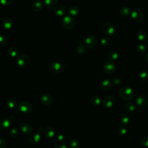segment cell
<instances>
[{
	"label": "cell",
	"instance_id": "17",
	"mask_svg": "<svg viewBox=\"0 0 148 148\" xmlns=\"http://www.w3.org/2000/svg\"><path fill=\"white\" fill-rule=\"evenodd\" d=\"M40 139V135L38 133H35V134H32L30 135L28 138V142L32 144V145H35L38 143Z\"/></svg>",
	"mask_w": 148,
	"mask_h": 148
},
{
	"label": "cell",
	"instance_id": "41",
	"mask_svg": "<svg viewBox=\"0 0 148 148\" xmlns=\"http://www.w3.org/2000/svg\"><path fill=\"white\" fill-rule=\"evenodd\" d=\"M141 144L143 147L148 148V136H145L142 139Z\"/></svg>",
	"mask_w": 148,
	"mask_h": 148
},
{
	"label": "cell",
	"instance_id": "35",
	"mask_svg": "<svg viewBox=\"0 0 148 148\" xmlns=\"http://www.w3.org/2000/svg\"><path fill=\"white\" fill-rule=\"evenodd\" d=\"M111 39L108 36H104L101 39V44L103 46H108L110 44Z\"/></svg>",
	"mask_w": 148,
	"mask_h": 148
},
{
	"label": "cell",
	"instance_id": "46",
	"mask_svg": "<svg viewBox=\"0 0 148 148\" xmlns=\"http://www.w3.org/2000/svg\"><path fill=\"white\" fill-rule=\"evenodd\" d=\"M147 108H148V103H147Z\"/></svg>",
	"mask_w": 148,
	"mask_h": 148
},
{
	"label": "cell",
	"instance_id": "2",
	"mask_svg": "<svg viewBox=\"0 0 148 148\" xmlns=\"http://www.w3.org/2000/svg\"><path fill=\"white\" fill-rule=\"evenodd\" d=\"M17 65L21 68H25L28 66L29 63V60L28 57L25 54H21L19 55L17 58Z\"/></svg>",
	"mask_w": 148,
	"mask_h": 148
},
{
	"label": "cell",
	"instance_id": "32",
	"mask_svg": "<svg viewBox=\"0 0 148 148\" xmlns=\"http://www.w3.org/2000/svg\"><path fill=\"white\" fill-rule=\"evenodd\" d=\"M139 77L142 82H147L148 80V72L146 70L142 71L139 74Z\"/></svg>",
	"mask_w": 148,
	"mask_h": 148
},
{
	"label": "cell",
	"instance_id": "31",
	"mask_svg": "<svg viewBox=\"0 0 148 148\" xmlns=\"http://www.w3.org/2000/svg\"><path fill=\"white\" fill-rule=\"evenodd\" d=\"M119 57L118 53L114 50H111L108 54V58L110 61H114L117 60Z\"/></svg>",
	"mask_w": 148,
	"mask_h": 148
},
{
	"label": "cell",
	"instance_id": "21",
	"mask_svg": "<svg viewBox=\"0 0 148 148\" xmlns=\"http://www.w3.org/2000/svg\"><path fill=\"white\" fill-rule=\"evenodd\" d=\"M58 0H44V6L49 9L54 8L57 5Z\"/></svg>",
	"mask_w": 148,
	"mask_h": 148
},
{
	"label": "cell",
	"instance_id": "14",
	"mask_svg": "<svg viewBox=\"0 0 148 148\" xmlns=\"http://www.w3.org/2000/svg\"><path fill=\"white\" fill-rule=\"evenodd\" d=\"M44 136L47 139H52L55 135V130L51 126H47L43 131Z\"/></svg>",
	"mask_w": 148,
	"mask_h": 148
},
{
	"label": "cell",
	"instance_id": "23",
	"mask_svg": "<svg viewBox=\"0 0 148 148\" xmlns=\"http://www.w3.org/2000/svg\"><path fill=\"white\" fill-rule=\"evenodd\" d=\"M43 5L41 1H35L32 5V9L35 12H39L42 9Z\"/></svg>",
	"mask_w": 148,
	"mask_h": 148
},
{
	"label": "cell",
	"instance_id": "12",
	"mask_svg": "<svg viewBox=\"0 0 148 148\" xmlns=\"http://www.w3.org/2000/svg\"><path fill=\"white\" fill-rule=\"evenodd\" d=\"M50 70L54 73H60L64 69L62 64L59 62H52L50 65Z\"/></svg>",
	"mask_w": 148,
	"mask_h": 148
},
{
	"label": "cell",
	"instance_id": "9",
	"mask_svg": "<svg viewBox=\"0 0 148 148\" xmlns=\"http://www.w3.org/2000/svg\"><path fill=\"white\" fill-rule=\"evenodd\" d=\"M104 72L108 74H112L116 71V65L112 61L105 62L103 65Z\"/></svg>",
	"mask_w": 148,
	"mask_h": 148
},
{
	"label": "cell",
	"instance_id": "8",
	"mask_svg": "<svg viewBox=\"0 0 148 148\" xmlns=\"http://www.w3.org/2000/svg\"><path fill=\"white\" fill-rule=\"evenodd\" d=\"M115 103V98L112 95H108L106 96L103 99L102 102V106L105 108L108 109L112 107Z\"/></svg>",
	"mask_w": 148,
	"mask_h": 148
},
{
	"label": "cell",
	"instance_id": "36",
	"mask_svg": "<svg viewBox=\"0 0 148 148\" xmlns=\"http://www.w3.org/2000/svg\"><path fill=\"white\" fill-rule=\"evenodd\" d=\"M19 134V130L17 128H13L10 131V135L13 138L17 137Z\"/></svg>",
	"mask_w": 148,
	"mask_h": 148
},
{
	"label": "cell",
	"instance_id": "4",
	"mask_svg": "<svg viewBox=\"0 0 148 148\" xmlns=\"http://www.w3.org/2000/svg\"><path fill=\"white\" fill-rule=\"evenodd\" d=\"M63 26L67 29H72L75 26V21L72 16L70 15L65 16L62 19Z\"/></svg>",
	"mask_w": 148,
	"mask_h": 148
},
{
	"label": "cell",
	"instance_id": "16",
	"mask_svg": "<svg viewBox=\"0 0 148 148\" xmlns=\"http://www.w3.org/2000/svg\"><path fill=\"white\" fill-rule=\"evenodd\" d=\"M54 14L58 17L64 16L65 13V7L62 5H57L54 9Z\"/></svg>",
	"mask_w": 148,
	"mask_h": 148
},
{
	"label": "cell",
	"instance_id": "47",
	"mask_svg": "<svg viewBox=\"0 0 148 148\" xmlns=\"http://www.w3.org/2000/svg\"><path fill=\"white\" fill-rule=\"evenodd\" d=\"M147 43H148V40H147Z\"/></svg>",
	"mask_w": 148,
	"mask_h": 148
},
{
	"label": "cell",
	"instance_id": "45",
	"mask_svg": "<svg viewBox=\"0 0 148 148\" xmlns=\"http://www.w3.org/2000/svg\"><path fill=\"white\" fill-rule=\"evenodd\" d=\"M145 60L146 61V62H148V53L146 54L145 57Z\"/></svg>",
	"mask_w": 148,
	"mask_h": 148
},
{
	"label": "cell",
	"instance_id": "34",
	"mask_svg": "<svg viewBox=\"0 0 148 148\" xmlns=\"http://www.w3.org/2000/svg\"><path fill=\"white\" fill-rule=\"evenodd\" d=\"M91 103L95 106L99 105L101 102L100 98L97 95H94L93 97H92V98H91Z\"/></svg>",
	"mask_w": 148,
	"mask_h": 148
},
{
	"label": "cell",
	"instance_id": "10",
	"mask_svg": "<svg viewBox=\"0 0 148 148\" xmlns=\"http://www.w3.org/2000/svg\"><path fill=\"white\" fill-rule=\"evenodd\" d=\"M136 105L140 108H144L147 104V98L144 94H140L137 97L135 101Z\"/></svg>",
	"mask_w": 148,
	"mask_h": 148
},
{
	"label": "cell",
	"instance_id": "29",
	"mask_svg": "<svg viewBox=\"0 0 148 148\" xmlns=\"http://www.w3.org/2000/svg\"><path fill=\"white\" fill-rule=\"evenodd\" d=\"M6 105L10 109H15L17 106V102L14 99L9 98L6 101Z\"/></svg>",
	"mask_w": 148,
	"mask_h": 148
},
{
	"label": "cell",
	"instance_id": "37",
	"mask_svg": "<svg viewBox=\"0 0 148 148\" xmlns=\"http://www.w3.org/2000/svg\"><path fill=\"white\" fill-rule=\"evenodd\" d=\"M8 43V38L3 35L0 34V46H5Z\"/></svg>",
	"mask_w": 148,
	"mask_h": 148
},
{
	"label": "cell",
	"instance_id": "42",
	"mask_svg": "<svg viewBox=\"0 0 148 148\" xmlns=\"http://www.w3.org/2000/svg\"><path fill=\"white\" fill-rule=\"evenodd\" d=\"M13 2V0H0V3L3 6H6L10 5L12 2Z\"/></svg>",
	"mask_w": 148,
	"mask_h": 148
},
{
	"label": "cell",
	"instance_id": "6",
	"mask_svg": "<svg viewBox=\"0 0 148 148\" xmlns=\"http://www.w3.org/2000/svg\"><path fill=\"white\" fill-rule=\"evenodd\" d=\"M97 42V40L96 37L92 34H90L89 35H88L85 40H84V45L86 46V47L88 49H92L94 48Z\"/></svg>",
	"mask_w": 148,
	"mask_h": 148
},
{
	"label": "cell",
	"instance_id": "26",
	"mask_svg": "<svg viewBox=\"0 0 148 148\" xmlns=\"http://www.w3.org/2000/svg\"><path fill=\"white\" fill-rule=\"evenodd\" d=\"M130 9L127 6H123L120 9L119 13L122 17H128L131 13Z\"/></svg>",
	"mask_w": 148,
	"mask_h": 148
},
{
	"label": "cell",
	"instance_id": "1",
	"mask_svg": "<svg viewBox=\"0 0 148 148\" xmlns=\"http://www.w3.org/2000/svg\"><path fill=\"white\" fill-rule=\"evenodd\" d=\"M119 96L123 100L129 101L131 100L134 95V93L133 90L128 87H122L119 90Z\"/></svg>",
	"mask_w": 148,
	"mask_h": 148
},
{
	"label": "cell",
	"instance_id": "30",
	"mask_svg": "<svg viewBox=\"0 0 148 148\" xmlns=\"http://www.w3.org/2000/svg\"><path fill=\"white\" fill-rule=\"evenodd\" d=\"M146 47L144 43H141L137 46L136 47V51L137 53L140 55H143L146 53Z\"/></svg>",
	"mask_w": 148,
	"mask_h": 148
},
{
	"label": "cell",
	"instance_id": "5",
	"mask_svg": "<svg viewBox=\"0 0 148 148\" xmlns=\"http://www.w3.org/2000/svg\"><path fill=\"white\" fill-rule=\"evenodd\" d=\"M18 108L21 112L25 113H29L32 110L33 106L32 103L29 101H23L20 103L18 105Z\"/></svg>",
	"mask_w": 148,
	"mask_h": 148
},
{
	"label": "cell",
	"instance_id": "43",
	"mask_svg": "<svg viewBox=\"0 0 148 148\" xmlns=\"http://www.w3.org/2000/svg\"><path fill=\"white\" fill-rule=\"evenodd\" d=\"M7 145V142L6 140L3 138H0V148H5Z\"/></svg>",
	"mask_w": 148,
	"mask_h": 148
},
{
	"label": "cell",
	"instance_id": "19",
	"mask_svg": "<svg viewBox=\"0 0 148 148\" xmlns=\"http://www.w3.org/2000/svg\"><path fill=\"white\" fill-rule=\"evenodd\" d=\"M10 121L7 118L0 119V130H5L10 127Z\"/></svg>",
	"mask_w": 148,
	"mask_h": 148
},
{
	"label": "cell",
	"instance_id": "39",
	"mask_svg": "<svg viewBox=\"0 0 148 148\" xmlns=\"http://www.w3.org/2000/svg\"><path fill=\"white\" fill-rule=\"evenodd\" d=\"M117 132L121 136L125 135L127 133V129L125 127H124L123 126L119 127L117 130Z\"/></svg>",
	"mask_w": 148,
	"mask_h": 148
},
{
	"label": "cell",
	"instance_id": "11",
	"mask_svg": "<svg viewBox=\"0 0 148 148\" xmlns=\"http://www.w3.org/2000/svg\"><path fill=\"white\" fill-rule=\"evenodd\" d=\"M19 128H20V130H21V132L25 135L31 134L33 131L32 126L29 123H26V122L21 123L20 124Z\"/></svg>",
	"mask_w": 148,
	"mask_h": 148
},
{
	"label": "cell",
	"instance_id": "18",
	"mask_svg": "<svg viewBox=\"0 0 148 148\" xmlns=\"http://www.w3.org/2000/svg\"><path fill=\"white\" fill-rule=\"evenodd\" d=\"M112 86V82L109 79H105L101 83V88L103 91L109 90Z\"/></svg>",
	"mask_w": 148,
	"mask_h": 148
},
{
	"label": "cell",
	"instance_id": "22",
	"mask_svg": "<svg viewBox=\"0 0 148 148\" xmlns=\"http://www.w3.org/2000/svg\"><path fill=\"white\" fill-rule=\"evenodd\" d=\"M130 117L126 113H123L120 117V121L122 125L125 126L127 125L130 123Z\"/></svg>",
	"mask_w": 148,
	"mask_h": 148
},
{
	"label": "cell",
	"instance_id": "13",
	"mask_svg": "<svg viewBox=\"0 0 148 148\" xmlns=\"http://www.w3.org/2000/svg\"><path fill=\"white\" fill-rule=\"evenodd\" d=\"M40 101L44 105L49 106L53 102V99L51 96L49 94L44 92L40 95Z\"/></svg>",
	"mask_w": 148,
	"mask_h": 148
},
{
	"label": "cell",
	"instance_id": "40",
	"mask_svg": "<svg viewBox=\"0 0 148 148\" xmlns=\"http://www.w3.org/2000/svg\"><path fill=\"white\" fill-rule=\"evenodd\" d=\"M112 82L114 85H119L121 82V79L120 77L116 76V77L113 78V79L112 80Z\"/></svg>",
	"mask_w": 148,
	"mask_h": 148
},
{
	"label": "cell",
	"instance_id": "15",
	"mask_svg": "<svg viewBox=\"0 0 148 148\" xmlns=\"http://www.w3.org/2000/svg\"><path fill=\"white\" fill-rule=\"evenodd\" d=\"M2 27L6 31H9L12 27V20L10 17H5L2 21Z\"/></svg>",
	"mask_w": 148,
	"mask_h": 148
},
{
	"label": "cell",
	"instance_id": "20",
	"mask_svg": "<svg viewBox=\"0 0 148 148\" xmlns=\"http://www.w3.org/2000/svg\"><path fill=\"white\" fill-rule=\"evenodd\" d=\"M86 47L84 45V43L82 41H79L77 45V51L79 54H84L86 52Z\"/></svg>",
	"mask_w": 148,
	"mask_h": 148
},
{
	"label": "cell",
	"instance_id": "38",
	"mask_svg": "<svg viewBox=\"0 0 148 148\" xmlns=\"http://www.w3.org/2000/svg\"><path fill=\"white\" fill-rule=\"evenodd\" d=\"M57 139L60 143H64L66 141V136L62 134H59L57 136Z\"/></svg>",
	"mask_w": 148,
	"mask_h": 148
},
{
	"label": "cell",
	"instance_id": "24",
	"mask_svg": "<svg viewBox=\"0 0 148 148\" xmlns=\"http://www.w3.org/2000/svg\"><path fill=\"white\" fill-rule=\"evenodd\" d=\"M68 146L69 148H79L80 146V142L77 139L72 138L68 141Z\"/></svg>",
	"mask_w": 148,
	"mask_h": 148
},
{
	"label": "cell",
	"instance_id": "28",
	"mask_svg": "<svg viewBox=\"0 0 148 148\" xmlns=\"http://www.w3.org/2000/svg\"><path fill=\"white\" fill-rule=\"evenodd\" d=\"M80 10L77 6H72L69 8L68 12L71 16H76L79 13Z\"/></svg>",
	"mask_w": 148,
	"mask_h": 148
},
{
	"label": "cell",
	"instance_id": "33",
	"mask_svg": "<svg viewBox=\"0 0 148 148\" xmlns=\"http://www.w3.org/2000/svg\"><path fill=\"white\" fill-rule=\"evenodd\" d=\"M125 108L127 111L129 112H132L135 109V105L132 102H128L125 106Z\"/></svg>",
	"mask_w": 148,
	"mask_h": 148
},
{
	"label": "cell",
	"instance_id": "25",
	"mask_svg": "<svg viewBox=\"0 0 148 148\" xmlns=\"http://www.w3.org/2000/svg\"><path fill=\"white\" fill-rule=\"evenodd\" d=\"M8 54L13 58L17 57L18 56V54H19L18 50L15 47H9L8 50Z\"/></svg>",
	"mask_w": 148,
	"mask_h": 148
},
{
	"label": "cell",
	"instance_id": "27",
	"mask_svg": "<svg viewBox=\"0 0 148 148\" xmlns=\"http://www.w3.org/2000/svg\"><path fill=\"white\" fill-rule=\"evenodd\" d=\"M137 38L140 41H145L147 38V32L143 29L138 31L137 32Z\"/></svg>",
	"mask_w": 148,
	"mask_h": 148
},
{
	"label": "cell",
	"instance_id": "44",
	"mask_svg": "<svg viewBox=\"0 0 148 148\" xmlns=\"http://www.w3.org/2000/svg\"><path fill=\"white\" fill-rule=\"evenodd\" d=\"M54 148H68V147L64 143H59L56 145Z\"/></svg>",
	"mask_w": 148,
	"mask_h": 148
},
{
	"label": "cell",
	"instance_id": "3",
	"mask_svg": "<svg viewBox=\"0 0 148 148\" xmlns=\"http://www.w3.org/2000/svg\"><path fill=\"white\" fill-rule=\"evenodd\" d=\"M131 16L132 19L137 23H141L144 20V14L138 8L134 9L131 12Z\"/></svg>",
	"mask_w": 148,
	"mask_h": 148
},
{
	"label": "cell",
	"instance_id": "7",
	"mask_svg": "<svg viewBox=\"0 0 148 148\" xmlns=\"http://www.w3.org/2000/svg\"><path fill=\"white\" fill-rule=\"evenodd\" d=\"M103 32L107 35L111 36L113 35L115 32V28L113 24L106 22L102 25Z\"/></svg>",
	"mask_w": 148,
	"mask_h": 148
}]
</instances>
